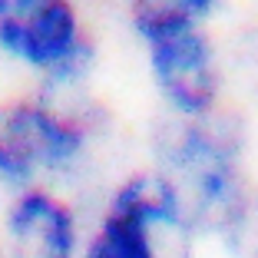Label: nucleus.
Wrapping results in <instances>:
<instances>
[{
  "label": "nucleus",
  "instance_id": "f03ea898",
  "mask_svg": "<svg viewBox=\"0 0 258 258\" xmlns=\"http://www.w3.org/2000/svg\"><path fill=\"white\" fill-rule=\"evenodd\" d=\"M199 238L175 185L156 166H139L106 189L80 258H196Z\"/></svg>",
  "mask_w": 258,
  "mask_h": 258
},
{
  "label": "nucleus",
  "instance_id": "0eeeda50",
  "mask_svg": "<svg viewBox=\"0 0 258 258\" xmlns=\"http://www.w3.org/2000/svg\"><path fill=\"white\" fill-rule=\"evenodd\" d=\"M225 0H122V14L139 43L159 40L175 30L209 27Z\"/></svg>",
  "mask_w": 258,
  "mask_h": 258
},
{
  "label": "nucleus",
  "instance_id": "20e7f679",
  "mask_svg": "<svg viewBox=\"0 0 258 258\" xmlns=\"http://www.w3.org/2000/svg\"><path fill=\"white\" fill-rule=\"evenodd\" d=\"M0 56L40 93L80 96L96 67V40L80 0H0Z\"/></svg>",
  "mask_w": 258,
  "mask_h": 258
},
{
  "label": "nucleus",
  "instance_id": "39448f33",
  "mask_svg": "<svg viewBox=\"0 0 258 258\" xmlns=\"http://www.w3.org/2000/svg\"><path fill=\"white\" fill-rule=\"evenodd\" d=\"M143 53L169 119H209L225 109V60L209 27L149 40Z\"/></svg>",
  "mask_w": 258,
  "mask_h": 258
},
{
  "label": "nucleus",
  "instance_id": "6e6552de",
  "mask_svg": "<svg viewBox=\"0 0 258 258\" xmlns=\"http://www.w3.org/2000/svg\"><path fill=\"white\" fill-rule=\"evenodd\" d=\"M215 238L228 258H258V189H251L235 212L215 228Z\"/></svg>",
  "mask_w": 258,
  "mask_h": 258
},
{
  "label": "nucleus",
  "instance_id": "423d86ee",
  "mask_svg": "<svg viewBox=\"0 0 258 258\" xmlns=\"http://www.w3.org/2000/svg\"><path fill=\"white\" fill-rule=\"evenodd\" d=\"M86 222L67 196L53 185H20L7 196L0 215L4 258H80Z\"/></svg>",
  "mask_w": 258,
  "mask_h": 258
},
{
  "label": "nucleus",
  "instance_id": "1a4fd4ad",
  "mask_svg": "<svg viewBox=\"0 0 258 258\" xmlns=\"http://www.w3.org/2000/svg\"><path fill=\"white\" fill-rule=\"evenodd\" d=\"M0 185L4 189H17V175H14V162L7 156V146L0 139Z\"/></svg>",
  "mask_w": 258,
  "mask_h": 258
},
{
  "label": "nucleus",
  "instance_id": "7ed1b4c3",
  "mask_svg": "<svg viewBox=\"0 0 258 258\" xmlns=\"http://www.w3.org/2000/svg\"><path fill=\"white\" fill-rule=\"evenodd\" d=\"M0 139L14 162L17 189H63L93 166L99 119L76 96H50L33 90L0 106Z\"/></svg>",
  "mask_w": 258,
  "mask_h": 258
},
{
  "label": "nucleus",
  "instance_id": "f257e3e1",
  "mask_svg": "<svg viewBox=\"0 0 258 258\" xmlns=\"http://www.w3.org/2000/svg\"><path fill=\"white\" fill-rule=\"evenodd\" d=\"M182 196L202 235L238 209L255 189L245 169V129L232 113L209 119H162L152 136V162Z\"/></svg>",
  "mask_w": 258,
  "mask_h": 258
}]
</instances>
